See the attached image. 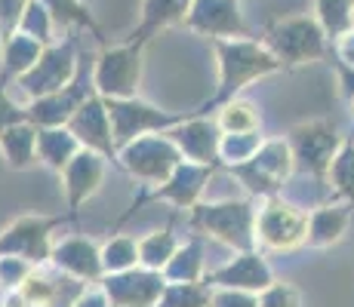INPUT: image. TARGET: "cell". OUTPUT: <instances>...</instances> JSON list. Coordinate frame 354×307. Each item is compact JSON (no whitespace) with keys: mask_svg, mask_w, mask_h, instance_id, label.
Instances as JSON below:
<instances>
[{"mask_svg":"<svg viewBox=\"0 0 354 307\" xmlns=\"http://www.w3.org/2000/svg\"><path fill=\"white\" fill-rule=\"evenodd\" d=\"M142 50L133 43L105 46L93 68V90L102 99H139Z\"/></svg>","mask_w":354,"mask_h":307,"instance_id":"ba28073f","label":"cell"},{"mask_svg":"<svg viewBox=\"0 0 354 307\" xmlns=\"http://www.w3.org/2000/svg\"><path fill=\"white\" fill-rule=\"evenodd\" d=\"M194 0H142V16H139V28L133 31V37L127 43L145 50V43L154 34L173 28V25H185L188 10Z\"/></svg>","mask_w":354,"mask_h":307,"instance_id":"44dd1931","label":"cell"},{"mask_svg":"<svg viewBox=\"0 0 354 307\" xmlns=\"http://www.w3.org/2000/svg\"><path fill=\"white\" fill-rule=\"evenodd\" d=\"M102 292L108 295L111 307H158L167 279L160 270L133 268L124 274H108L102 277Z\"/></svg>","mask_w":354,"mask_h":307,"instance_id":"5bb4252c","label":"cell"},{"mask_svg":"<svg viewBox=\"0 0 354 307\" xmlns=\"http://www.w3.org/2000/svg\"><path fill=\"white\" fill-rule=\"evenodd\" d=\"M209 307H259V295L237 289H209Z\"/></svg>","mask_w":354,"mask_h":307,"instance_id":"f35d334b","label":"cell"},{"mask_svg":"<svg viewBox=\"0 0 354 307\" xmlns=\"http://www.w3.org/2000/svg\"><path fill=\"white\" fill-rule=\"evenodd\" d=\"M90 95H96L93 90V77L90 83H86L84 77H74L71 86H65V90L53 92V95H44V99H34L25 111H28V123H34L37 129H56V126H68L71 117L80 111V105H84Z\"/></svg>","mask_w":354,"mask_h":307,"instance_id":"e0dca14e","label":"cell"},{"mask_svg":"<svg viewBox=\"0 0 354 307\" xmlns=\"http://www.w3.org/2000/svg\"><path fill=\"white\" fill-rule=\"evenodd\" d=\"M25 120H28V111H25V108H19L16 101L6 95L3 86H0V135H3L10 126H16V123H25Z\"/></svg>","mask_w":354,"mask_h":307,"instance_id":"ab89813d","label":"cell"},{"mask_svg":"<svg viewBox=\"0 0 354 307\" xmlns=\"http://www.w3.org/2000/svg\"><path fill=\"white\" fill-rule=\"evenodd\" d=\"M0 307H28V304H25V301H22V298H19V295H16V292H10V298H6V301H3V304H0Z\"/></svg>","mask_w":354,"mask_h":307,"instance_id":"7bdbcfd3","label":"cell"},{"mask_svg":"<svg viewBox=\"0 0 354 307\" xmlns=\"http://www.w3.org/2000/svg\"><path fill=\"white\" fill-rule=\"evenodd\" d=\"M351 31H354V10H351Z\"/></svg>","mask_w":354,"mask_h":307,"instance_id":"ee69618b","label":"cell"},{"mask_svg":"<svg viewBox=\"0 0 354 307\" xmlns=\"http://www.w3.org/2000/svg\"><path fill=\"white\" fill-rule=\"evenodd\" d=\"M31 274H34V264H28L25 258L0 255V289L19 292V286H22Z\"/></svg>","mask_w":354,"mask_h":307,"instance_id":"d590c367","label":"cell"},{"mask_svg":"<svg viewBox=\"0 0 354 307\" xmlns=\"http://www.w3.org/2000/svg\"><path fill=\"white\" fill-rule=\"evenodd\" d=\"M333 46H336V56H339V61H342V68L354 71V31L342 34V37H339Z\"/></svg>","mask_w":354,"mask_h":307,"instance_id":"b9f144b4","label":"cell"},{"mask_svg":"<svg viewBox=\"0 0 354 307\" xmlns=\"http://www.w3.org/2000/svg\"><path fill=\"white\" fill-rule=\"evenodd\" d=\"M179 163L182 154L167 132L142 135V139H133L118 151V166L129 179L142 181L145 188H160L179 169Z\"/></svg>","mask_w":354,"mask_h":307,"instance_id":"277c9868","label":"cell"},{"mask_svg":"<svg viewBox=\"0 0 354 307\" xmlns=\"http://www.w3.org/2000/svg\"><path fill=\"white\" fill-rule=\"evenodd\" d=\"M259 307H302V292L292 283L274 279L265 292H259Z\"/></svg>","mask_w":354,"mask_h":307,"instance_id":"8d00e7d4","label":"cell"},{"mask_svg":"<svg viewBox=\"0 0 354 307\" xmlns=\"http://www.w3.org/2000/svg\"><path fill=\"white\" fill-rule=\"evenodd\" d=\"M351 224V206L348 203H326V206H317L315 212L308 215V243L311 249H330V246L342 243L345 230Z\"/></svg>","mask_w":354,"mask_h":307,"instance_id":"7402d4cb","label":"cell"},{"mask_svg":"<svg viewBox=\"0 0 354 307\" xmlns=\"http://www.w3.org/2000/svg\"><path fill=\"white\" fill-rule=\"evenodd\" d=\"M80 151H84V145L74 139V132L68 126L37 129V157L44 166L53 169V172H62Z\"/></svg>","mask_w":354,"mask_h":307,"instance_id":"603a6c76","label":"cell"},{"mask_svg":"<svg viewBox=\"0 0 354 307\" xmlns=\"http://www.w3.org/2000/svg\"><path fill=\"white\" fill-rule=\"evenodd\" d=\"M292 169H296V160H292L290 141L283 135V139H265L253 160H247L243 166L228 169V172L247 188V194L253 200L256 197L268 200V197H277V190L287 184Z\"/></svg>","mask_w":354,"mask_h":307,"instance_id":"5b68a950","label":"cell"},{"mask_svg":"<svg viewBox=\"0 0 354 307\" xmlns=\"http://www.w3.org/2000/svg\"><path fill=\"white\" fill-rule=\"evenodd\" d=\"M105 172H108V160L96 151H86V148L59 172L71 212H77L86 200H93V197L99 194L102 181H105Z\"/></svg>","mask_w":354,"mask_h":307,"instance_id":"d6986e66","label":"cell"},{"mask_svg":"<svg viewBox=\"0 0 354 307\" xmlns=\"http://www.w3.org/2000/svg\"><path fill=\"white\" fill-rule=\"evenodd\" d=\"M158 307H209L207 283H167Z\"/></svg>","mask_w":354,"mask_h":307,"instance_id":"e575fe53","label":"cell"},{"mask_svg":"<svg viewBox=\"0 0 354 307\" xmlns=\"http://www.w3.org/2000/svg\"><path fill=\"white\" fill-rule=\"evenodd\" d=\"M213 172H216V166H201V163L182 160L179 169H176L160 188H154L145 200H160V203H169V206H176V209H188V212H192L197 203H201V197H203V190H207V181L213 179Z\"/></svg>","mask_w":354,"mask_h":307,"instance_id":"ffe728a7","label":"cell"},{"mask_svg":"<svg viewBox=\"0 0 354 307\" xmlns=\"http://www.w3.org/2000/svg\"><path fill=\"white\" fill-rule=\"evenodd\" d=\"M50 264L65 274L68 279H77L84 286H99L105 277L102 268V246L90 237H62L53 243Z\"/></svg>","mask_w":354,"mask_h":307,"instance_id":"9a60e30c","label":"cell"},{"mask_svg":"<svg viewBox=\"0 0 354 307\" xmlns=\"http://www.w3.org/2000/svg\"><path fill=\"white\" fill-rule=\"evenodd\" d=\"M71 307H111V301H108V295L102 292V286H86L71 301Z\"/></svg>","mask_w":354,"mask_h":307,"instance_id":"60d3db41","label":"cell"},{"mask_svg":"<svg viewBox=\"0 0 354 307\" xmlns=\"http://www.w3.org/2000/svg\"><path fill=\"white\" fill-rule=\"evenodd\" d=\"M77 52H74L71 43H50L40 59L34 61L28 71L19 77V86L28 99H44V95H53L65 86L74 83L77 77Z\"/></svg>","mask_w":354,"mask_h":307,"instance_id":"8fae6325","label":"cell"},{"mask_svg":"<svg viewBox=\"0 0 354 307\" xmlns=\"http://www.w3.org/2000/svg\"><path fill=\"white\" fill-rule=\"evenodd\" d=\"M173 145L179 148L182 160L201 163V166H219V141L222 129L216 120L203 117V114H188L179 126L167 129Z\"/></svg>","mask_w":354,"mask_h":307,"instance_id":"2e32d148","label":"cell"},{"mask_svg":"<svg viewBox=\"0 0 354 307\" xmlns=\"http://www.w3.org/2000/svg\"><path fill=\"white\" fill-rule=\"evenodd\" d=\"M292 160H296V169H305V172L317 175V179H326V169H330L333 157L342 148V135L336 132L330 120H308V123H296V126L287 132Z\"/></svg>","mask_w":354,"mask_h":307,"instance_id":"30bf717a","label":"cell"},{"mask_svg":"<svg viewBox=\"0 0 354 307\" xmlns=\"http://www.w3.org/2000/svg\"><path fill=\"white\" fill-rule=\"evenodd\" d=\"M203 283L209 289H237V292H265L271 283H274V274H271V264L265 261L262 249H250V252H237L228 264L216 270H207Z\"/></svg>","mask_w":354,"mask_h":307,"instance_id":"4fadbf2b","label":"cell"},{"mask_svg":"<svg viewBox=\"0 0 354 307\" xmlns=\"http://www.w3.org/2000/svg\"><path fill=\"white\" fill-rule=\"evenodd\" d=\"M68 129L74 132V139L86 148V151H96L105 160L118 163V145H114V135H111V120H108V108L105 99L96 92L80 105V111L71 117Z\"/></svg>","mask_w":354,"mask_h":307,"instance_id":"ac0fdd59","label":"cell"},{"mask_svg":"<svg viewBox=\"0 0 354 307\" xmlns=\"http://www.w3.org/2000/svg\"><path fill=\"white\" fill-rule=\"evenodd\" d=\"M179 246H182V240L173 234V228L151 230V234H145L139 240V264L148 270H163Z\"/></svg>","mask_w":354,"mask_h":307,"instance_id":"83f0119b","label":"cell"},{"mask_svg":"<svg viewBox=\"0 0 354 307\" xmlns=\"http://www.w3.org/2000/svg\"><path fill=\"white\" fill-rule=\"evenodd\" d=\"M46 46L40 43V40H34L28 37L25 31H16L6 43H0V59H3V71H6V77H22L25 71L34 65V61L40 59V52H44Z\"/></svg>","mask_w":354,"mask_h":307,"instance_id":"484cf974","label":"cell"},{"mask_svg":"<svg viewBox=\"0 0 354 307\" xmlns=\"http://www.w3.org/2000/svg\"><path fill=\"white\" fill-rule=\"evenodd\" d=\"M256 212L259 203L253 197H231V200H216V203H197L188 212L192 228L197 234L213 237L216 243L228 246L234 252H250L256 249Z\"/></svg>","mask_w":354,"mask_h":307,"instance_id":"7a4b0ae2","label":"cell"},{"mask_svg":"<svg viewBox=\"0 0 354 307\" xmlns=\"http://www.w3.org/2000/svg\"><path fill=\"white\" fill-rule=\"evenodd\" d=\"M185 28L209 40L250 37L247 22L241 16V0H194L188 10Z\"/></svg>","mask_w":354,"mask_h":307,"instance_id":"7c38bea8","label":"cell"},{"mask_svg":"<svg viewBox=\"0 0 354 307\" xmlns=\"http://www.w3.org/2000/svg\"><path fill=\"white\" fill-rule=\"evenodd\" d=\"M59 283L53 277H46L40 268H34V274L25 279L22 286H19V292L16 295L22 298L28 307H56V301H59Z\"/></svg>","mask_w":354,"mask_h":307,"instance_id":"836d02e7","label":"cell"},{"mask_svg":"<svg viewBox=\"0 0 354 307\" xmlns=\"http://www.w3.org/2000/svg\"><path fill=\"white\" fill-rule=\"evenodd\" d=\"M308 243V212L287 203L283 197L262 200L256 212V249L296 252Z\"/></svg>","mask_w":354,"mask_h":307,"instance_id":"8992f818","label":"cell"},{"mask_svg":"<svg viewBox=\"0 0 354 307\" xmlns=\"http://www.w3.org/2000/svg\"><path fill=\"white\" fill-rule=\"evenodd\" d=\"M351 10L354 0H315V19L333 43L351 31Z\"/></svg>","mask_w":354,"mask_h":307,"instance_id":"1f68e13d","label":"cell"},{"mask_svg":"<svg viewBox=\"0 0 354 307\" xmlns=\"http://www.w3.org/2000/svg\"><path fill=\"white\" fill-rule=\"evenodd\" d=\"M262 43L268 46L271 56L281 61L283 68H299V65L321 61L326 56L330 37L324 34L321 22L315 16H287V19H277L274 25H268Z\"/></svg>","mask_w":354,"mask_h":307,"instance_id":"3957f363","label":"cell"},{"mask_svg":"<svg viewBox=\"0 0 354 307\" xmlns=\"http://www.w3.org/2000/svg\"><path fill=\"white\" fill-rule=\"evenodd\" d=\"M102 268L108 274H124V270L142 268L139 264V240L133 237H111V240L102 243Z\"/></svg>","mask_w":354,"mask_h":307,"instance_id":"f546056e","label":"cell"},{"mask_svg":"<svg viewBox=\"0 0 354 307\" xmlns=\"http://www.w3.org/2000/svg\"><path fill=\"white\" fill-rule=\"evenodd\" d=\"M262 135L259 132H222L219 141V166L234 169L243 166L247 160H253L256 151L262 148Z\"/></svg>","mask_w":354,"mask_h":307,"instance_id":"f1b7e54d","label":"cell"},{"mask_svg":"<svg viewBox=\"0 0 354 307\" xmlns=\"http://www.w3.org/2000/svg\"><path fill=\"white\" fill-rule=\"evenodd\" d=\"M326 184L339 197V203L354 206V139H345L339 154L333 157L330 169H326Z\"/></svg>","mask_w":354,"mask_h":307,"instance_id":"4316f807","label":"cell"},{"mask_svg":"<svg viewBox=\"0 0 354 307\" xmlns=\"http://www.w3.org/2000/svg\"><path fill=\"white\" fill-rule=\"evenodd\" d=\"M40 6H44L46 12H50V19L59 25H80V28H90L96 37H102V31L96 28V22H93L90 10H86L80 0H37Z\"/></svg>","mask_w":354,"mask_h":307,"instance_id":"d6a6232c","label":"cell"},{"mask_svg":"<svg viewBox=\"0 0 354 307\" xmlns=\"http://www.w3.org/2000/svg\"><path fill=\"white\" fill-rule=\"evenodd\" d=\"M216 50V65H219V90L213 92V99L194 114H207L209 105H225V101L237 99V92L247 90L253 80H262L268 74L283 71V65L271 56V50L262 40L237 37V40H213Z\"/></svg>","mask_w":354,"mask_h":307,"instance_id":"6da1fadb","label":"cell"},{"mask_svg":"<svg viewBox=\"0 0 354 307\" xmlns=\"http://www.w3.org/2000/svg\"><path fill=\"white\" fill-rule=\"evenodd\" d=\"M0 154L12 169H31L40 163L37 157V126L34 123H16L0 135Z\"/></svg>","mask_w":354,"mask_h":307,"instance_id":"cb8c5ba5","label":"cell"},{"mask_svg":"<svg viewBox=\"0 0 354 307\" xmlns=\"http://www.w3.org/2000/svg\"><path fill=\"white\" fill-rule=\"evenodd\" d=\"M222 132H259L262 117H259V108L250 99H231L219 108V117H216Z\"/></svg>","mask_w":354,"mask_h":307,"instance_id":"4dcf8cb0","label":"cell"},{"mask_svg":"<svg viewBox=\"0 0 354 307\" xmlns=\"http://www.w3.org/2000/svg\"><path fill=\"white\" fill-rule=\"evenodd\" d=\"M28 3L31 0H0V43H6L19 31Z\"/></svg>","mask_w":354,"mask_h":307,"instance_id":"74e56055","label":"cell"},{"mask_svg":"<svg viewBox=\"0 0 354 307\" xmlns=\"http://www.w3.org/2000/svg\"><path fill=\"white\" fill-rule=\"evenodd\" d=\"M105 108H108V120H111V135L118 151L129 145L133 139H142V135H151V132H167V129L179 126L188 117V114H182V117L167 114L142 99H105Z\"/></svg>","mask_w":354,"mask_h":307,"instance_id":"9c48e42d","label":"cell"},{"mask_svg":"<svg viewBox=\"0 0 354 307\" xmlns=\"http://www.w3.org/2000/svg\"><path fill=\"white\" fill-rule=\"evenodd\" d=\"M351 108H354V99H351Z\"/></svg>","mask_w":354,"mask_h":307,"instance_id":"f6af8a7d","label":"cell"},{"mask_svg":"<svg viewBox=\"0 0 354 307\" xmlns=\"http://www.w3.org/2000/svg\"><path fill=\"white\" fill-rule=\"evenodd\" d=\"M160 274H163L167 283H203V277H207V264H203L201 240L192 237V240L182 243Z\"/></svg>","mask_w":354,"mask_h":307,"instance_id":"d4e9b609","label":"cell"},{"mask_svg":"<svg viewBox=\"0 0 354 307\" xmlns=\"http://www.w3.org/2000/svg\"><path fill=\"white\" fill-rule=\"evenodd\" d=\"M68 221L65 215H19L12 224L0 230V255L25 258L34 268L50 264L53 234Z\"/></svg>","mask_w":354,"mask_h":307,"instance_id":"52a82bcc","label":"cell"}]
</instances>
